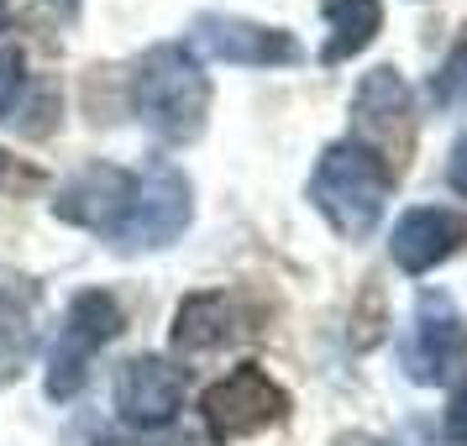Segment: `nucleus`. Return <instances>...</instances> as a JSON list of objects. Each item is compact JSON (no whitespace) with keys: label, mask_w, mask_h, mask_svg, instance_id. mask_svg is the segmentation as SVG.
Returning a JSON list of instances; mask_svg holds the SVG:
<instances>
[{"label":"nucleus","mask_w":467,"mask_h":446,"mask_svg":"<svg viewBox=\"0 0 467 446\" xmlns=\"http://www.w3.org/2000/svg\"><path fill=\"white\" fill-rule=\"evenodd\" d=\"M131 100H137V116L148 121L152 137L194 142L205 131V116H211V79L200 74V64L184 47H152L137 64Z\"/></svg>","instance_id":"obj_1"},{"label":"nucleus","mask_w":467,"mask_h":446,"mask_svg":"<svg viewBox=\"0 0 467 446\" xmlns=\"http://www.w3.org/2000/svg\"><path fill=\"white\" fill-rule=\"evenodd\" d=\"M389 190H394V173L383 169L368 148H358L352 137L320 152L316 173H310V200H316V211L326 215L341 236H352V242H362V236L379 226L383 205H389Z\"/></svg>","instance_id":"obj_2"},{"label":"nucleus","mask_w":467,"mask_h":446,"mask_svg":"<svg viewBox=\"0 0 467 446\" xmlns=\"http://www.w3.org/2000/svg\"><path fill=\"white\" fill-rule=\"evenodd\" d=\"M116 331H121V305H116V295H106V289L74 295L64 326H58V341H53V358H47V394L53 399H74L89 379L95 352Z\"/></svg>","instance_id":"obj_3"},{"label":"nucleus","mask_w":467,"mask_h":446,"mask_svg":"<svg viewBox=\"0 0 467 446\" xmlns=\"http://www.w3.org/2000/svg\"><path fill=\"white\" fill-rule=\"evenodd\" d=\"M352 142L368 148L383 169L400 179L404 158L415 148V116H410V89L394 68H373L352 95Z\"/></svg>","instance_id":"obj_4"},{"label":"nucleus","mask_w":467,"mask_h":446,"mask_svg":"<svg viewBox=\"0 0 467 446\" xmlns=\"http://www.w3.org/2000/svg\"><path fill=\"white\" fill-rule=\"evenodd\" d=\"M205 425H211L215 441H236V436H257V430H268L274 420H284V410H289V394L278 389L263 368H232L221 383L205 389Z\"/></svg>","instance_id":"obj_5"},{"label":"nucleus","mask_w":467,"mask_h":446,"mask_svg":"<svg viewBox=\"0 0 467 446\" xmlns=\"http://www.w3.org/2000/svg\"><path fill=\"white\" fill-rule=\"evenodd\" d=\"M190 184H184V173L169 169V163H152L148 173H137V205H131L127 226L116 232V247H131V253H142V247H169L184 236L190 226Z\"/></svg>","instance_id":"obj_6"},{"label":"nucleus","mask_w":467,"mask_h":446,"mask_svg":"<svg viewBox=\"0 0 467 446\" xmlns=\"http://www.w3.org/2000/svg\"><path fill=\"white\" fill-rule=\"evenodd\" d=\"M131 205H137V173L116 169V163H89V169H79L64 190H58V200H53L58 221L85 226V232H100V236H110V242L127 226Z\"/></svg>","instance_id":"obj_7"},{"label":"nucleus","mask_w":467,"mask_h":446,"mask_svg":"<svg viewBox=\"0 0 467 446\" xmlns=\"http://www.w3.org/2000/svg\"><path fill=\"white\" fill-rule=\"evenodd\" d=\"M467 358V326L457 316V305L436 289H425L415 305V326L404 341V368L415 383H441L451 379V368H462Z\"/></svg>","instance_id":"obj_8"},{"label":"nucleus","mask_w":467,"mask_h":446,"mask_svg":"<svg viewBox=\"0 0 467 446\" xmlns=\"http://www.w3.org/2000/svg\"><path fill=\"white\" fill-rule=\"evenodd\" d=\"M190 43L200 53H211L221 64H242V68H278V64H299V43L278 26H257L242 16H200L190 32Z\"/></svg>","instance_id":"obj_9"},{"label":"nucleus","mask_w":467,"mask_h":446,"mask_svg":"<svg viewBox=\"0 0 467 446\" xmlns=\"http://www.w3.org/2000/svg\"><path fill=\"white\" fill-rule=\"evenodd\" d=\"M184 404V373L163 358H131L116 373V410L131 425H169Z\"/></svg>","instance_id":"obj_10"},{"label":"nucleus","mask_w":467,"mask_h":446,"mask_svg":"<svg viewBox=\"0 0 467 446\" xmlns=\"http://www.w3.org/2000/svg\"><path fill=\"white\" fill-rule=\"evenodd\" d=\"M457 247H467V215L441 211V205H420V211L400 215L394 242H389V253H394V263L404 274H431Z\"/></svg>","instance_id":"obj_11"},{"label":"nucleus","mask_w":467,"mask_h":446,"mask_svg":"<svg viewBox=\"0 0 467 446\" xmlns=\"http://www.w3.org/2000/svg\"><path fill=\"white\" fill-rule=\"evenodd\" d=\"M247 337V305L226 289H200L173 316V347L179 352H215Z\"/></svg>","instance_id":"obj_12"},{"label":"nucleus","mask_w":467,"mask_h":446,"mask_svg":"<svg viewBox=\"0 0 467 446\" xmlns=\"http://www.w3.org/2000/svg\"><path fill=\"white\" fill-rule=\"evenodd\" d=\"M326 26H331V37L320 47V64H347V58H358L362 47L379 37L383 5L379 0H331L326 5Z\"/></svg>","instance_id":"obj_13"},{"label":"nucleus","mask_w":467,"mask_h":446,"mask_svg":"<svg viewBox=\"0 0 467 446\" xmlns=\"http://www.w3.org/2000/svg\"><path fill=\"white\" fill-rule=\"evenodd\" d=\"M32 289L26 284H11L0 289V383H11L32 358V341H37V326H32Z\"/></svg>","instance_id":"obj_14"},{"label":"nucleus","mask_w":467,"mask_h":446,"mask_svg":"<svg viewBox=\"0 0 467 446\" xmlns=\"http://www.w3.org/2000/svg\"><path fill=\"white\" fill-rule=\"evenodd\" d=\"M431 100L436 106H462L467 100V37L451 47V58L441 64V74L431 79Z\"/></svg>","instance_id":"obj_15"},{"label":"nucleus","mask_w":467,"mask_h":446,"mask_svg":"<svg viewBox=\"0 0 467 446\" xmlns=\"http://www.w3.org/2000/svg\"><path fill=\"white\" fill-rule=\"evenodd\" d=\"M22 79H26V74H22V53H16V47H0V116L16 106Z\"/></svg>","instance_id":"obj_16"},{"label":"nucleus","mask_w":467,"mask_h":446,"mask_svg":"<svg viewBox=\"0 0 467 446\" xmlns=\"http://www.w3.org/2000/svg\"><path fill=\"white\" fill-rule=\"evenodd\" d=\"M446 441L467 446V383L451 394V404H446Z\"/></svg>","instance_id":"obj_17"},{"label":"nucleus","mask_w":467,"mask_h":446,"mask_svg":"<svg viewBox=\"0 0 467 446\" xmlns=\"http://www.w3.org/2000/svg\"><path fill=\"white\" fill-rule=\"evenodd\" d=\"M446 179H451V190L467 194V137L451 148V163H446Z\"/></svg>","instance_id":"obj_18"},{"label":"nucleus","mask_w":467,"mask_h":446,"mask_svg":"<svg viewBox=\"0 0 467 446\" xmlns=\"http://www.w3.org/2000/svg\"><path fill=\"white\" fill-rule=\"evenodd\" d=\"M53 5H58L64 16H74V11H79V0H53Z\"/></svg>","instance_id":"obj_19"},{"label":"nucleus","mask_w":467,"mask_h":446,"mask_svg":"<svg viewBox=\"0 0 467 446\" xmlns=\"http://www.w3.org/2000/svg\"><path fill=\"white\" fill-rule=\"evenodd\" d=\"M0 22H5V0H0Z\"/></svg>","instance_id":"obj_20"},{"label":"nucleus","mask_w":467,"mask_h":446,"mask_svg":"<svg viewBox=\"0 0 467 446\" xmlns=\"http://www.w3.org/2000/svg\"><path fill=\"white\" fill-rule=\"evenodd\" d=\"M0 169H5V158H0Z\"/></svg>","instance_id":"obj_21"}]
</instances>
